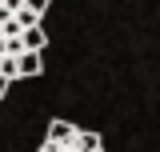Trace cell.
Wrapping results in <instances>:
<instances>
[{"mask_svg":"<svg viewBox=\"0 0 160 152\" xmlns=\"http://www.w3.org/2000/svg\"><path fill=\"white\" fill-rule=\"evenodd\" d=\"M44 16H36L28 8V0H0V76L16 80V56L24 52V32L40 24Z\"/></svg>","mask_w":160,"mask_h":152,"instance_id":"6da1fadb","label":"cell"},{"mask_svg":"<svg viewBox=\"0 0 160 152\" xmlns=\"http://www.w3.org/2000/svg\"><path fill=\"white\" fill-rule=\"evenodd\" d=\"M40 152H104V140H100V132L80 128L72 120H52Z\"/></svg>","mask_w":160,"mask_h":152,"instance_id":"7a4b0ae2","label":"cell"},{"mask_svg":"<svg viewBox=\"0 0 160 152\" xmlns=\"http://www.w3.org/2000/svg\"><path fill=\"white\" fill-rule=\"evenodd\" d=\"M44 68V52H20L16 56V80L20 76H40Z\"/></svg>","mask_w":160,"mask_h":152,"instance_id":"3957f363","label":"cell"},{"mask_svg":"<svg viewBox=\"0 0 160 152\" xmlns=\"http://www.w3.org/2000/svg\"><path fill=\"white\" fill-rule=\"evenodd\" d=\"M8 84H12V80H8V76H0V96L8 92Z\"/></svg>","mask_w":160,"mask_h":152,"instance_id":"277c9868","label":"cell"}]
</instances>
